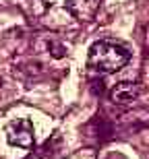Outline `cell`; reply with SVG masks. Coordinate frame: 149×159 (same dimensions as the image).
Masks as SVG:
<instances>
[{"instance_id":"obj_1","label":"cell","mask_w":149,"mask_h":159,"mask_svg":"<svg viewBox=\"0 0 149 159\" xmlns=\"http://www.w3.org/2000/svg\"><path fill=\"white\" fill-rule=\"evenodd\" d=\"M131 52L110 39H100L89 48V66L101 72H116L128 64Z\"/></svg>"},{"instance_id":"obj_2","label":"cell","mask_w":149,"mask_h":159,"mask_svg":"<svg viewBox=\"0 0 149 159\" xmlns=\"http://www.w3.org/2000/svg\"><path fill=\"white\" fill-rule=\"evenodd\" d=\"M44 6H60L79 21H91L100 8V0H44Z\"/></svg>"},{"instance_id":"obj_3","label":"cell","mask_w":149,"mask_h":159,"mask_svg":"<svg viewBox=\"0 0 149 159\" xmlns=\"http://www.w3.org/2000/svg\"><path fill=\"white\" fill-rule=\"evenodd\" d=\"M6 139L11 145H17V147H23V149H31L33 143H35V134H33V124L31 120L23 118V120H17L12 122L8 128H6Z\"/></svg>"},{"instance_id":"obj_4","label":"cell","mask_w":149,"mask_h":159,"mask_svg":"<svg viewBox=\"0 0 149 159\" xmlns=\"http://www.w3.org/2000/svg\"><path fill=\"white\" fill-rule=\"evenodd\" d=\"M141 89H139L137 83H131V81H122V83H116L110 91V101L116 103V106H128L139 97Z\"/></svg>"},{"instance_id":"obj_5","label":"cell","mask_w":149,"mask_h":159,"mask_svg":"<svg viewBox=\"0 0 149 159\" xmlns=\"http://www.w3.org/2000/svg\"><path fill=\"white\" fill-rule=\"evenodd\" d=\"M50 50H52V56L54 58H62L66 52V48L64 46H60V43H50Z\"/></svg>"},{"instance_id":"obj_6","label":"cell","mask_w":149,"mask_h":159,"mask_svg":"<svg viewBox=\"0 0 149 159\" xmlns=\"http://www.w3.org/2000/svg\"><path fill=\"white\" fill-rule=\"evenodd\" d=\"M91 91H93V93H104V81H93V83H91Z\"/></svg>"}]
</instances>
